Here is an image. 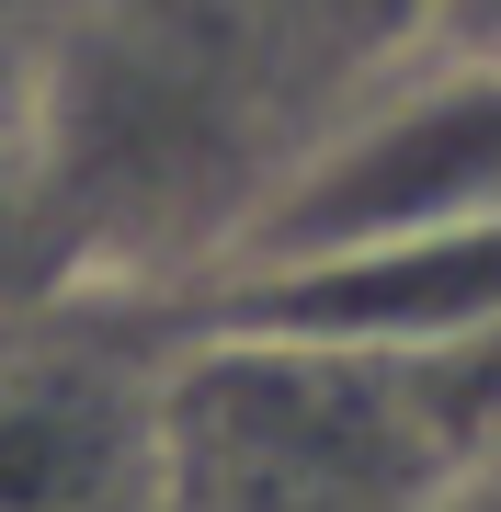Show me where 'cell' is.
<instances>
[{
    "mask_svg": "<svg viewBox=\"0 0 501 512\" xmlns=\"http://www.w3.org/2000/svg\"><path fill=\"white\" fill-rule=\"evenodd\" d=\"M422 23L445 46H501V0H422Z\"/></svg>",
    "mask_w": 501,
    "mask_h": 512,
    "instance_id": "cell-3",
    "label": "cell"
},
{
    "mask_svg": "<svg viewBox=\"0 0 501 512\" xmlns=\"http://www.w3.org/2000/svg\"><path fill=\"white\" fill-rule=\"evenodd\" d=\"M183 296L103 274L0 330V512H171Z\"/></svg>",
    "mask_w": 501,
    "mask_h": 512,
    "instance_id": "cell-1",
    "label": "cell"
},
{
    "mask_svg": "<svg viewBox=\"0 0 501 512\" xmlns=\"http://www.w3.org/2000/svg\"><path fill=\"white\" fill-rule=\"evenodd\" d=\"M103 274L114 262H103L92 217H80L69 171L46 160V137H0V319H35Z\"/></svg>",
    "mask_w": 501,
    "mask_h": 512,
    "instance_id": "cell-2",
    "label": "cell"
}]
</instances>
